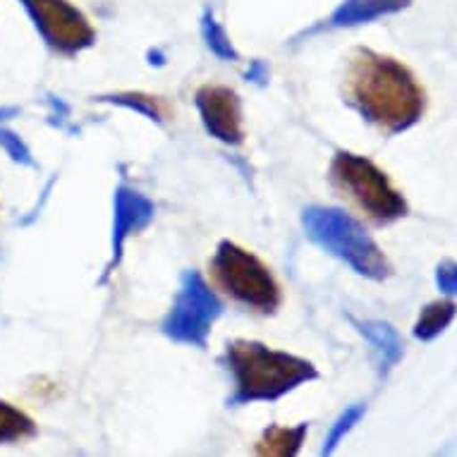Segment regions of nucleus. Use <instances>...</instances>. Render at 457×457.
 I'll return each instance as SVG.
<instances>
[{"mask_svg":"<svg viewBox=\"0 0 457 457\" xmlns=\"http://www.w3.org/2000/svg\"><path fill=\"white\" fill-rule=\"evenodd\" d=\"M196 105L202 111L204 125L211 135L220 142L240 144L242 142V108L240 98L233 89L206 84L196 91Z\"/></svg>","mask_w":457,"mask_h":457,"instance_id":"423d86ee","label":"nucleus"},{"mask_svg":"<svg viewBox=\"0 0 457 457\" xmlns=\"http://www.w3.org/2000/svg\"><path fill=\"white\" fill-rule=\"evenodd\" d=\"M209 280L218 295L252 314H273L283 302V290L269 266L235 242H220L209 262Z\"/></svg>","mask_w":457,"mask_h":457,"instance_id":"20e7f679","label":"nucleus"},{"mask_svg":"<svg viewBox=\"0 0 457 457\" xmlns=\"http://www.w3.org/2000/svg\"><path fill=\"white\" fill-rule=\"evenodd\" d=\"M46 44L58 53H77L94 44L89 20L68 0H22Z\"/></svg>","mask_w":457,"mask_h":457,"instance_id":"39448f33","label":"nucleus"},{"mask_svg":"<svg viewBox=\"0 0 457 457\" xmlns=\"http://www.w3.org/2000/svg\"><path fill=\"white\" fill-rule=\"evenodd\" d=\"M330 185L353 213L369 225L381 228L407 216V202L403 195L369 158L340 151L330 163Z\"/></svg>","mask_w":457,"mask_h":457,"instance_id":"7ed1b4c3","label":"nucleus"},{"mask_svg":"<svg viewBox=\"0 0 457 457\" xmlns=\"http://www.w3.org/2000/svg\"><path fill=\"white\" fill-rule=\"evenodd\" d=\"M343 94L347 104L383 135L405 132L427 112V91L412 70L371 48L350 53Z\"/></svg>","mask_w":457,"mask_h":457,"instance_id":"f257e3e1","label":"nucleus"},{"mask_svg":"<svg viewBox=\"0 0 457 457\" xmlns=\"http://www.w3.org/2000/svg\"><path fill=\"white\" fill-rule=\"evenodd\" d=\"M453 314H455L453 302H436L421 316L420 326H417V336H431L436 330H441L453 319Z\"/></svg>","mask_w":457,"mask_h":457,"instance_id":"1a4fd4ad","label":"nucleus"},{"mask_svg":"<svg viewBox=\"0 0 457 457\" xmlns=\"http://www.w3.org/2000/svg\"><path fill=\"white\" fill-rule=\"evenodd\" d=\"M34 434H37L34 421L24 412H20L17 407L0 400V443L27 441Z\"/></svg>","mask_w":457,"mask_h":457,"instance_id":"0eeeda50","label":"nucleus"},{"mask_svg":"<svg viewBox=\"0 0 457 457\" xmlns=\"http://www.w3.org/2000/svg\"><path fill=\"white\" fill-rule=\"evenodd\" d=\"M302 436H304V427L300 428H270L266 431L256 450L262 453V455H293L297 453L302 443Z\"/></svg>","mask_w":457,"mask_h":457,"instance_id":"6e6552de","label":"nucleus"},{"mask_svg":"<svg viewBox=\"0 0 457 457\" xmlns=\"http://www.w3.org/2000/svg\"><path fill=\"white\" fill-rule=\"evenodd\" d=\"M228 367L235 378V400H273L295 386L316 378L314 367L293 354L276 353L254 340L228 345Z\"/></svg>","mask_w":457,"mask_h":457,"instance_id":"f03ea898","label":"nucleus"}]
</instances>
